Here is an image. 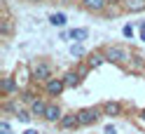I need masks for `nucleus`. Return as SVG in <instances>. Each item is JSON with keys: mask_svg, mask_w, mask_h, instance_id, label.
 Listing matches in <instances>:
<instances>
[{"mask_svg": "<svg viewBox=\"0 0 145 134\" xmlns=\"http://www.w3.org/2000/svg\"><path fill=\"white\" fill-rule=\"evenodd\" d=\"M0 108H3V113H12V115H16L19 113L24 106H21V101H14V99H7L3 106H0Z\"/></svg>", "mask_w": 145, "mask_h": 134, "instance_id": "nucleus-16", "label": "nucleus"}, {"mask_svg": "<svg viewBox=\"0 0 145 134\" xmlns=\"http://www.w3.org/2000/svg\"><path fill=\"white\" fill-rule=\"evenodd\" d=\"M47 99H42V96H38L28 108H31V113H33V118H44V111H47Z\"/></svg>", "mask_w": 145, "mask_h": 134, "instance_id": "nucleus-12", "label": "nucleus"}, {"mask_svg": "<svg viewBox=\"0 0 145 134\" xmlns=\"http://www.w3.org/2000/svg\"><path fill=\"white\" fill-rule=\"evenodd\" d=\"M87 38H89V31H87V28H70V40L84 42Z\"/></svg>", "mask_w": 145, "mask_h": 134, "instance_id": "nucleus-18", "label": "nucleus"}, {"mask_svg": "<svg viewBox=\"0 0 145 134\" xmlns=\"http://www.w3.org/2000/svg\"><path fill=\"white\" fill-rule=\"evenodd\" d=\"M59 127L61 129H77V127H82V125H80V115L77 113H63Z\"/></svg>", "mask_w": 145, "mask_h": 134, "instance_id": "nucleus-8", "label": "nucleus"}, {"mask_svg": "<svg viewBox=\"0 0 145 134\" xmlns=\"http://www.w3.org/2000/svg\"><path fill=\"white\" fill-rule=\"evenodd\" d=\"M122 10L124 12H131V14L143 12L145 10V0H122Z\"/></svg>", "mask_w": 145, "mask_h": 134, "instance_id": "nucleus-13", "label": "nucleus"}, {"mask_svg": "<svg viewBox=\"0 0 145 134\" xmlns=\"http://www.w3.org/2000/svg\"><path fill=\"white\" fill-rule=\"evenodd\" d=\"M66 89H68V87H66L63 75H61V78H52L49 83H44V94H47V96H61Z\"/></svg>", "mask_w": 145, "mask_h": 134, "instance_id": "nucleus-4", "label": "nucleus"}, {"mask_svg": "<svg viewBox=\"0 0 145 134\" xmlns=\"http://www.w3.org/2000/svg\"><path fill=\"white\" fill-rule=\"evenodd\" d=\"M133 33H136V31H133V26H131V24H126V26H122V35H124L126 40H131V38H133Z\"/></svg>", "mask_w": 145, "mask_h": 134, "instance_id": "nucleus-21", "label": "nucleus"}, {"mask_svg": "<svg viewBox=\"0 0 145 134\" xmlns=\"http://www.w3.org/2000/svg\"><path fill=\"white\" fill-rule=\"evenodd\" d=\"M105 61H108V59H105V52H91V54H87L84 64L91 68V71H96V68H101Z\"/></svg>", "mask_w": 145, "mask_h": 134, "instance_id": "nucleus-9", "label": "nucleus"}, {"mask_svg": "<svg viewBox=\"0 0 145 134\" xmlns=\"http://www.w3.org/2000/svg\"><path fill=\"white\" fill-rule=\"evenodd\" d=\"M10 31H12V24H10V19H5L3 21V35H10Z\"/></svg>", "mask_w": 145, "mask_h": 134, "instance_id": "nucleus-24", "label": "nucleus"}, {"mask_svg": "<svg viewBox=\"0 0 145 134\" xmlns=\"http://www.w3.org/2000/svg\"><path fill=\"white\" fill-rule=\"evenodd\" d=\"M49 24L56 26V28H63V26L68 24V17L63 14V12H52V14H49Z\"/></svg>", "mask_w": 145, "mask_h": 134, "instance_id": "nucleus-17", "label": "nucleus"}, {"mask_svg": "<svg viewBox=\"0 0 145 134\" xmlns=\"http://www.w3.org/2000/svg\"><path fill=\"white\" fill-rule=\"evenodd\" d=\"M101 108H103V115H108V118H117V115H122V111H124V106L120 104V101H103L101 104Z\"/></svg>", "mask_w": 145, "mask_h": 134, "instance_id": "nucleus-7", "label": "nucleus"}, {"mask_svg": "<svg viewBox=\"0 0 145 134\" xmlns=\"http://www.w3.org/2000/svg\"><path fill=\"white\" fill-rule=\"evenodd\" d=\"M68 52H70V57H72V59H77V61H82V59L89 54V52L84 50V45H82V42H72L70 47H68Z\"/></svg>", "mask_w": 145, "mask_h": 134, "instance_id": "nucleus-14", "label": "nucleus"}, {"mask_svg": "<svg viewBox=\"0 0 145 134\" xmlns=\"http://www.w3.org/2000/svg\"><path fill=\"white\" fill-rule=\"evenodd\" d=\"M63 80H66V87H68V89H75V87L82 85V80H84V78L80 75L75 68H72V71H66V73H63Z\"/></svg>", "mask_w": 145, "mask_h": 134, "instance_id": "nucleus-10", "label": "nucleus"}, {"mask_svg": "<svg viewBox=\"0 0 145 134\" xmlns=\"http://www.w3.org/2000/svg\"><path fill=\"white\" fill-rule=\"evenodd\" d=\"M28 3H40V0H28Z\"/></svg>", "mask_w": 145, "mask_h": 134, "instance_id": "nucleus-30", "label": "nucleus"}, {"mask_svg": "<svg viewBox=\"0 0 145 134\" xmlns=\"http://www.w3.org/2000/svg\"><path fill=\"white\" fill-rule=\"evenodd\" d=\"M131 71V73H145V57H140V54H133V59H131V64L126 66Z\"/></svg>", "mask_w": 145, "mask_h": 134, "instance_id": "nucleus-15", "label": "nucleus"}, {"mask_svg": "<svg viewBox=\"0 0 145 134\" xmlns=\"http://www.w3.org/2000/svg\"><path fill=\"white\" fill-rule=\"evenodd\" d=\"M103 52H105L108 64H115V66H122V68H126L131 64V59H133V54L124 47V45H108Z\"/></svg>", "mask_w": 145, "mask_h": 134, "instance_id": "nucleus-1", "label": "nucleus"}, {"mask_svg": "<svg viewBox=\"0 0 145 134\" xmlns=\"http://www.w3.org/2000/svg\"><path fill=\"white\" fill-rule=\"evenodd\" d=\"M19 92V83H16V78L14 75H5L3 78V94L5 96H12Z\"/></svg>", "mask_w": 145, "mask_h": 134, "instance_id": "nucleus-11", "label": "nucleus"}, {"mask_svg": "<svg viewBox=\"0 0 145 134\" xmlns=\"http://www.w3.org/2000/svg\"><path fill=\"white\" fill-rule=\"evenodd\" d=\"M70 3H82V0H70Z\"/></svg>", "mask_w": 145, "mask_h": 134, "instance_id": "nucleus-29", "label": "nucleus"}, {"mask_svg": "<svg viewBox=\"0 0 145 134\" xmlns=\"http://www.w3.org/2000/svg\"><path fill=\"white\" fill-rule=\"evenodd\" d=\"M138 28H140V40L145 42V21H140V26H138Z\"/></svg>", "mask_w": 145, "mask_h": 134, "instance_id": "nucleus-26", "label": "nucleus"}, {"mask_svg": "<svg viewBox=\"0 0 145 134\" xmlns=\"http://www.w3.org/2000/svg\"><path fill=\"white\" fill-rule=\"evenodd\" d=\"M14 118H16V120H19V122H24V125H28V122L33 120V113H31V108H21L19 113H16V115H14Z\"/></svg>", "mask_w": 145, "mask_h": 134, "instance_id": "nucleus-20", "label": "nucleus"}, {"mask_svg": "<svg viewBox=\"0 0 145 134\" xmlns=\"http://www.w3.org/2000/svg\"><path fill=\"white\" fill-rule=\"evenodd\" d=\"M77 115H80V125H82V127H89V125L98 122V118L103 115V108L101 106H84V108L77 111Z\"/></svg>", "mask_w": 145, "mask_h": 134, "instance_id": "nucleus-3", "label": "nucleus"}, {"mask_svg": "<svg viewBox=\"0 0 145 134\" xmlns=\"http://www.w3.org/2000/svg\"><path fill=\"white\" fill-rule=\"evenodd\" d=\"M103 134H117V127H115V125H105V127H103Z\"/></svg>", "mask_w": 145, "mask_h": 134, "instance_id": "nucleus-25", "label": "nucleus"}, {"mask_svg": "<svg viewBox=\"0 0 145 134\" xmlns=\"http://www.w3.org/2000/svg\"><path fill=\"white\" fill-rule=\"evenodd\" d=\"M61 118H63V111H61V106L56 104V101H49L47 104V111H44V122H49V125H59L61 122Z\"/></svg>", "mask_w": 145, "mask_h": 134, "instance_id": "nucleus-5", "label": "nucleus"}, {"mask_svg": "<svg viewBox=\"0 0 145 134\" xmlns=\"http://www.w3.org/2000/svg\"><path fill=\"white\" fill-rule=\"evenodd\" d=\"M75 71H77V73H80V75H82V78H87V75H89V71H91V68H89L87 64H80V66H77Z\"/></svg>", "mask_w": 145, "mask_h": 134, "instance_id": "nucleus-23", "label": "nucleus"}, {"mask_svg": "<svg viewBox=\"0 0 145 134\" xmlns=\"http://www.w3.org/2000/svg\"><path fill=\"white\" fill-rule=\"evenodd\" d=\"M140 118H143V120H145V108H143V113H140Z\"/></svg>", "mask_w": 145, "mask_h": 134, "instance_id": "nucleus-28", "label": "nucleus"}, {"mask_svg": "<svg viewBox=\"0 0 145 134\" xmlns=\"http://www.w3.org/2000/svg\"><path fill=\"white\" fill-rule=\"evenodd\" d=\"M24 134H44V132H38V129H33V127H28V129H26Z\"/></svg>", "mask_w": 145, "mask_h": 134, "instance_id": "nucleus-27", "label": "nucleus"}, {"mask_svg": "<svg viewBox=\"0 0 145 134\" xmlns=\"http://www.w3.org/2000/svg\"><path fill=\"white\" fill-rule=\"evenodd\" d=\"M35 99H38V94H35V92H31V89H24V92L19 94V101H21V104H26V106H31Z\"/></svg>", "mask_w": 145, "mask_h": 134, "instance_id": "nucleus-19", "label": "nucleus"}, {"mask_svg": "<svg viewBox=\"0 0 145 134\" xmlns=\"http://www.w3.org/2000/svg\"><path fill=\"white\" fill-rule=\"evenodd\" d=\"M82 7L91 14H105V10L110 7V0H82Z\"/></svg>", "mask_w": 145, "mask_h": 134, "instance_id": "nucleus-6", "label": "nucleus"}, {"mask_svg": "<svg viewBox=\"0 0 145 134\" xmlns=\"http://www.w3.org/2000/svg\"><path fill=\"white\" fill-rule=\"evenodd\" d=\"M0 134H12V125H10V120H0Z\"/></svg>", "mask_w": 145, "mask_h": 134, "instance_id": "nucleus-22", "label": "nucleus"}, {"mask_svg": "<svg viewBox=\"0 0 145 134\" xmlns=\"http://www.w3.org/2000/svg\"><path fill=\"white\" fill-rule=\"evenodd\" d=\"M31 75H33V83H49L54 78V64L47 59H35L31 64Z\"/></svg>", "mask_w": 145, "mask_h": 134, "instance_id": "nucleus-2", "label": "nucleus"}]
</instances>
